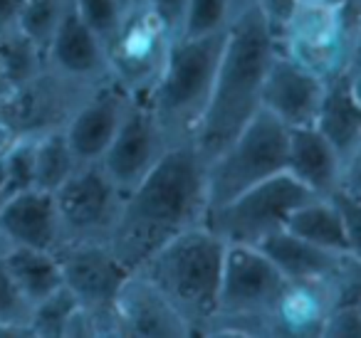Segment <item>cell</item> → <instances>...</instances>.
Returning a JSON list of instances; mask_svg holds the SVG:
<instances>
[{
    "mask_svg": "<svg viewBox=\"0 0 361 338\" xmlns=\"http://www.w3.org/2000/svg\"><path fill=\"white\" fill-rule=\"evenodd\" d=\"M45 65L60 75L90 87H99L109 82L106 52L99 37L80 20L75 6L60 20L50 45L45 50Z\"/></svg>",
    "mask_w": 361,
    "mask_h": 338,
    "instance_id": "obj_19",
    "label": "cell"
},
{
    "mask_svg": "<svg viewBox=\"0 0 361 338\" xmlns=\"http://www.w3.org/2000/svg\"><path fill=\"white\" fill-rule=\"evenodd\" d=\"M171 32L144 3L124 13L119 30L104 45L109 77L129 99H149L171 52Z\"/></svg>",
    "mask_w": 361,
    "mask_h": 338,
    "instance_id": "obj_10",
    "label": "cell"
},
{
    "mask_svg": "<svg viewBox=\"0 0 361 338\" xmlns=\"http://www.w3.org/2000/svg\"><path fill=\"white\" fill-rule=\"evenodd\" d=\"M275 50L277 40L262 13L252 3L238 11L226 30L211 96L193 134L203 163L221 154L260 111L262 80Z\"/></svg>",
    "mask_w": 361,
    "mask_h": 338,
    "instance_id": "obj_2",
    "label": "cell"
},
{
    "mask_svg": "<svg viewBox=\"0 0 361 338\" xmlns=\"http://www.w3.org/2000/svg\"><path fill=\"white\" fill-rule=\"evenodd\" d=\"M77 165L80 163L67 144L65 129L35 136V188L55 193Z\"/></svg>",
    "mask_w": 361,
    "mask_h": 338,
    "instance_id": "obj_25",
    "label": "cell"
},
{
    "mask_svg": "<svg viewBox=\"0 0 361 338\" xmlns=\"http://www.w3.org/2000/svg\"><path fill=\"white\" fill-rule=\"evenodd\" d=\"M277 47L322 80L354 70L361 50V0H341L339 6L297 0Z\"/></svg>",
    "mask_w": 361,
    "mask_h": 338,
    "instance_id": "obj_6",
    "label": "cell"
},
{
    "mask_svg": "<svg viewBox=\"0 0 361 338\" xmlns=\"http://www.w3.org/2000/svg\"><path fill=\"white\" fill-rule=\"evenodd\" d=\"M226 242L206 225L183 230L161 244L136 269L188 323L193 338H203L218 303Z\"/></svg>",
    "mask_w": 361,
    "mask_h": 338,
    "instance_id": "obj_3",
    "label": "cell"
},
{
    "mask_svg": "<svg viewBox=\"0 0 361 338\" xmlns=\"http://www.w3.org/2000/svg\"><path fill=\"white\" fill-rule=\"evenodd\" d=\"M314 126L339 154L344 168L361 163V99H359V67L344 70L324 80L319 111Z\"/></svg>",
    "mask_w": 361,
    "mask_h": 338,
    "instance_id": "obj_18",
    "label": "cell"
},
{
    "mask_svg": "<svg viewBox=\"0 0 361 338\" xmlns=\"http://www.w3.org/2000/svg\"><path fill=\"white\" fill-rule=\"evenodd\" d=\"M361 336V301L334 303L326 316L322 338H359Z\"/></svg>",
    "mask_w": 361,
    "mask_h": 338,
    "instance_id": "obj_33",
    "label": "cell"
},
{
    "mask_svg": "<svg viewBox=\"0 0 361 338\" xmlns=\"http://www.w3.org/2000/svg\"><path fill=\"white\" fill-rule=\"evenodd\" d=\"M57 210L55 252L77 244H106L124 193L99 163H82L52 193Z\"/></svg>",
    "mask_w": 361,
    "mask_h": 338,
    "instance_id": "obj_8",
    "label": "cell"
},
{
    "mask_svg": "<svg viewBox=\"0 0 361 338\" xmlns=\"http://www.w3.org/2000/svg\"><path fill=\"white\" fill-rule=\"evenodd\" d=\"M3 262H6L8 272H11L13 282L23 292V296L30 301H40L50 292H55L62 284V267L60 259L52 249H37V247H8L3 252Z\"/></svg>",
    "mask_w": 361,
    "mask_h": 338,
    "instance_id": "obj_24",
    "label": "cell"
},
{
    "mask_svg": "<svg viewBox=\"0 0 361 338\" xmlns=\"http://www.w3.org/2000/svg\"><path fill=\"white\" fill-rule=\"evenodd\" d=\"M287 136L290 129L285 124L267 111H257L240 134L206 163L208 210L228 203L272 175L285 173Z\"/></svg>",
    "mask_w": 361,
    "mask_h": 338,
    "instance_id": "obj_7",
    "label": "cell"
},
{
    "mask_svg": "<svg viewBox=\"0 0 361 338\" xmlns=\"http://www.w3.org/2000/svg\"><path fill=\"white\" fill-rule=\"evenodd\" d=\"M80 306L75 294L60 284L55 292L42 296L30 306V318H27V328H30L32 338H65L67 323H70L75 308Z\"/></svg>",
    "mask_w": 361,
    "mask_h": 338,
    "instance_id": "obj_27",
    "label": "cell"
},
{
    "mask_svg": "<svg viewBox=\"0 0 361 338\" xmlns=\"http://www.w3.org/2000/svg\"><path fill=\"white\" fill-rule=\"evenodd\" d=\"M226 32L206 37H176L166 67L149 96L151 111L171 146L193 141L216 80Z\"/></svg>",
    "mask_w": 361,
    "mask_h": 338,
    "instance_id": "obj_4",
    "label": "cell"
},
{
    "mask_svg": "<svg viewBox=\"0 0 361 338\" xmlns=\"http://www.w3.org/2000/svg\"><path fill=\"white\" fill-rule=\"evenodd\" d=\"M121 3H124V8L129 11V8H134L136 3H144V0H121Z\"/></svg>",
    "mask_w": 361,
    "mask_h": 338,
    "instance_id": "obj_42",
    "label": "cell"
},
{
    "mask_svg": "<svg viewBox=\"0 0 361 338\" xmlns=\"http://www.w3.org/2000/svg\"><path fill=\"white\" fill-rule=\"evenodd\" d=\"M164 131L151 111L149 99H131L119 131L111 139L109 149L99 158V165L106 170L121 193H129L169 149Z\"/></svg>",
    "mask_w": 361,
    "mask_h": 338,
    "instance_id": "obj_12",
    "label": "cell"
},
{
    "mask_svg": "<svg viewBox=\"0 0 361 338\" xmlns=\"http://www.w3.org/2000/svg\"><path fill=\"white\" fill-rule=\"evenodd\" d=\"M344 163L331 144L314 129L302 126L290 129L287 136L285 173L292 175L300 185H305L317 198H329L344 178Z\"/></svg>",
    "mask_w": 361,
    "mask_h": 338,
    "instance_id": "obj_20",
    "label": "cell"
},
{
    "mask_svg": "<svg viewBox=\"0 0 361 338\" xmlns=\"http://www.w3.org/2000/svg\"><path fill=\"white\" fill-rule=\"evenodd\" d=\"M27 318H30V301L13 282L0 254V338H32Z\"/></svg>",
    "mask_w": 361,
    "mask_h": 338,
    "instance_id": "obj_29",
    "label": "cell"
},
{
    "mask_svg": "<svg viewBox=\"0 0 361 338\" xmlns=\"http://www.w3.org/2000/svg\"><path fill=\"white\" fill-rule=\"evenodd\" d=\"M129 101L131 99L124 94V89L111 80L94 87L85 96V101L77 106V111L65 126L67 144L77 163H99L124 121Z\"/></svg>",
    "mask_w": 361,
    "mask_h": 338,
    "instance_id": "obj_17",
    "label": "cell"
},
{
    "mask_svg": "<svg viewBox=\"0 0 361 338\" xmlns=\"http://www.w3.org/2000/svg\"><path fill=\"white\" fill-rule=\"evenodd\" d=\"M250 3H252V0H233V6H235V13L243 11L245 6H250Z\"/></svg>",
    "mask_w": 361,
    "mask_h": 338,
    "instance_id": "obj_40",
    "label": "cell"
},
{
    "mask_svg": "<svg viewBox=\"0 0 361 338\" xmlns=\"http://www.w3.org/2000/svg\"><path fill=\"white\" fill-rule=\"evenodd\" d=\"M23 0H0V35L8 30H16L20 23Z\"/></svg>",
    "mask_w": 361,
    "mask_h": 338,
    "instance_id": "obj_37",
    "label": "cell"
},
{
    "mask_svg": "<svg viewBox=\"0 0 361 338\" xmlns=\"http://www.w3.org/2000/svg\"><path fill=\"white\" fill-rule=\"evenodd\" d=\"M8 82H6V77H3V70H0V101H3V96L8 94Z\"/></svg>",
    "mask_w": 361,
    "mask_h": 338,
    "instance_id": "obj_39",
    "label": "cell"
},
{
    "mask_svg": "<svg viewBox=\"0 0 361 338\" xmlns=\"http://www.w3.org/2000/svg\"><path fill=\"white\" fill-rule=\"evenodd\" d=\"M252 6L262 13V18H265V23L270 25L272 35H275V40H277L282 25L287 23L290 13L295 11L297 0H252Z\"/></svg>",
    "mask_w": 361,
    "mask_h": 338,
    "instance_id": "obj_35",
    "label": "cell"
},
{
    "mask_svg": "<svg viewBox=\"0 0 361 338\" xmlns=\"http://www.w3.org/2000/svg\"><path fill=\"white\" fill-rule=\"evenodd\" d=\"M285 230L305 242L336 254H361L359 237L349 230L339 208L329 198H310L290 213Z\"/></svg>",
    "mask_w": 361,
    "mask_h": 338,
    "instance_id": "obj_23",
    "label": "cell"
},
{
    "mask_svg": "<svg viewBox=\"0 0 361 338\" xmlns=\"http://www.w3.org/2000/svg\"><path fill=\"white\" fill-rule=\"evenodd\" d=\"M0 161H3V175H6V200L23 190L35 188V136L20 139L16 149Z\"/></svg>",
    "mask_w": 361,
    "mask_h": 338,
    "instance_id": "obj_31",
    "label": "cell"
},
{
    "mask_svg": "<svg viewBox=\"0 0 361 338\" xmlns=\"http://www.w3.org/2000/svg\"><path fill=\"white\" fill-rule=\"evenodd\" d=\"M235 18L233 0H188L180 37H206L226 32Z\"/></svg>",
    "mask_w": 361,
    "mask_h": 338,
    "instance_id": "obj_30",
    "label": "cell"
},
{
    "mask_svg": "<svg viewBox=\"0 0 361 338\" xmlns=\"http://www.w3.org/2000/svg\"><path fill=\"white\" fill-rule=\"evenodd\" d=\"M287 282H305V279H331L346 269L349 264L359 262L361 254H336L322 249L312 242H305L297 234L287 232L285 227L267 234L262 242L255 244Z\"/></svg>",
    "mask_w": 361,
    "mask_h": 338,
    "instance_id": "obj_22",
    "label": "cell"
},
{
    "mask_svg": "<svg viewBox=\"0 0 361 338\" xmlns=\"http://www.w3.org/2000/svg\"><path fill=\"white\" fill-rule=\"evenodd\" d=\"M92 89L94 87L70 80L45 65L40 75L3 96L0 111L13 121L20 136H42L65 129Z\"/></svg>",
    "mask_w": 361,
    "mask_h": 338,
    "instance_id": "obj_11",
    "label": "cell"
},
{
    "mask_svg": "<svg viewBox=\"0 0 361 338\" xmlns=\"http://www.w3.org/2000/svg\"><path fill=\"white\" fill-rule=\"evenodd\" d=\"M0 232L11 247H57V210L52 193L40 188L23 190L0 205Z\"/></svg>",
    "mask_w": 361,
    "mask_h": 338,
    "instance_id": "obj_21",
    "label": "cell"
},
{
    "mask_svg": "<svg viewBox=\"0 0 361 338\" xmlns=\"http://www.w3.org/2000/svg\"><path fill=\"white\" fill-rule=\"evenodd\" d=\"M20 139H25V136H20V131L13 126V121L0 111V158H6Z\"/></svg>",
    "mask_w": 361,
    "mask_h": 338,
    "instance_id": "obj_36",
    "label": "cell"
},
{
    "mask_svg": "<svg viewBox=\"0 0 361 338\" xmlns=\"http://www.w3.org/2000/svg\"><path fill=\"white\" fill-rule=\"evenodd\" d=\"M75 11L102 45H106L119 30L126 8L121 0H75Z\"/></svg>",
    "mask_w": 361,
    "mask_h": 338,
    "instance_id": "obj_32",
    "label": "cell"
},
{
    "mask_svg": "<svg viewBox=\"0 0 361 338\" xmlns=\"http://www.w3.org/2000/svg\"><path fill=\"white\" fill-rule=\"evenodd\" d=\"M62 267V284L82 308L114 318V299L129 269L106 244H77L55 252ZM116 321V318H114Z\"/></svg>",
    "mask_w": 361,
    "mask_h": 338,
    "instance_id": "obj_13",
    "label": "cell"
},
{
    "mask_svg": "<svg viewBox=\"0 0 361 338\" xmlns=\"http://www.w3.org/2000/svg\"><path fill=\"white\" fill-rule=\"evenodd\" d=\"M314 195L297 183L292 175L277 173L262 183L247 188L228 203L208 210L203 225L218 234L223 242L252 244L285 227L287 218L295 208Z\"/></svg>",
    "mask_w": 361,
    "mask_h": 338,
    "instance_id": "obj_9",
    "label": "cell"
},
{
    "mask_svg": "<svg viewBox=\"0 0 361 338\" xmlns=\"http://www.w3.org/2000/svg\"><path fill=\"white\" fill-rule=\"evenodd\" d=\"M322 3H329V6H339L341 0H322Z\"/></svg>",
    "mask_w": 361,
    "mask_h": 338,
    "instance_id": "obj_43",
    "label": "cell"
},
{
    "mask_svg": "<svg viewBox=\"0 0 361 338\" xmlns=\"http://www.w3.org/2000/svg\"><path fill=\"white\" fill-rule=\"evenodd\" d=\"M146 6L156 13L161 23L166 25V30L171 32V37H180L183 30V20H186V8L188 0H146Z\"/></svg>",
    "mask_w": 361,
    "mask_h": 338,
    "instance_id": "obj_34",
    "label": "cell"
},
{
    "mask_svg": "<svg viewBox=\"0 0 361 338\" xmlns=\"http://www.w3.org/2000/svg\"><path fill=\"white\" fill-rule=\"evenodd\" d=\"M116 338H193L191 328L139 272H129L114 299Z\"/></svg>",
    "mask_w": 361,
    "mask_h": 338,
    "instance_id": "obj_15",
    "label": "cell"
},
{
    "mask_svg": "<svg viewBox=\"0 0 361 338\" xmlns=\"http://www.w3.org/2000/svg\"><path fill=\"white\" fill-rule=\"evenodd\" d=\"M0 70L8 89H16L45 70V52L20 27L8 30L0 35Z\"/></svg>",
    "mask_w": 361,
    "mask_h": 338,
    "instance_id": "obj_26",
    "label": "cell"
},
{
    "mask_svg": "<svg viewBox=\"0 0 361 338\" xmlns=\"http://www.w3.org/2000/svg\"><path fill=\"white\" fill-rule=\"evenodd\" d=\"M206 210V163L193 141H180L124 195L106 247L131 272L161 244L201 225Z\"/></svg>",
    "mask_w": 361,
    "mask_h": 338,
    "instance_id": "obj_1",
    "label": "cell"
},
{
    "mask_svg": "<svg viewBox=\"0 0 361 338\" xmlns=\"http://www.w3.org/2000/svg\"><path fill=\"white\" fill-rule=\"evenodd\" d=\"M6 200V175H3V161H0V205Z\"/></svg>",
    "mask_w": 361,
    "mask_h": 338,
    "instance_id": "obj_38",
    "label": "cell"
},
{
    "mask_svg": "<svg viewBox=\"0 0 361 338\" xmlns=\"http://www.w3.org/2000/svg\"><path fill=\"white\" fill-rule=\"evenodd\" d=\"M341 272H344V269H341ZM339 274L331 279L285 282L280 296L272 303L270 316H267V336L270 338H322L326 316H329L331 306L336 303V279H339Z\"/></svg>",
    "mask_w": 361,
    "mask_h": 338,
    "instance_id": "obj_16",
    "label": "cell"
},
{
    "mask_svg": "<svg viewBox=\"0 0 361 338\" xmlns=\"http://www.w3.org/2000/svg\"><path fill=\"white\" fill-rule=\"evenodd\" d=\"M72 6H75V0H23L18 27L45 52L60 20Z\"/></svg>",
    "mask_w": 361,
    "mask_h": 338,
    "instance_id": "obj_28",
    "label": "cell"
},
{
    "mask_svg": "<svg viewBox=\"0 0 361 338\" xmlns=\"http://www.w3.org/2000/svg\"><path fill=\"white\" fill-rule=\"evenodd\" d=\"M322 94H324V80L297 65L277 47L262 80L260 109L275 116L287 129H302L314 124Z\"/></svg>",
    "mask_w": 361,
    "mask_h": 338,
    "instance_id": "obj_14",
    "label": "cell"
},
{
    "mask_svg": "<svg viewBox=\"0 0 361 338\" xmlns=\"http://www.w3.org/2000/svg\"><path fill=\"white\" fill-rule=\"evenodd\" d=\"M285 282L257 247L226 242L216 313L203 338H270L267 316Z\"/></svg>",
    "mask_w": 361,
    "mask_h": 338,
    "instance_id": "obj_5",
    "label": "cell"
},
{
    "mask_svg": "<svg viewBox=\"0 0 361 338\" xmlns=\"http://www.w3.org/2000/svg\"><path fill=\"white\" fill-rule=\"evenodd\" d=\"M8 247H11V244H8V242H6V237H3V232H0V254L6 252V249H8Z\"/></svg>",
    "mask_w": 361,
    "mask_h": 338,
    "instance_id": "obj_41",
    "label": "cell"
}]
</instances>
